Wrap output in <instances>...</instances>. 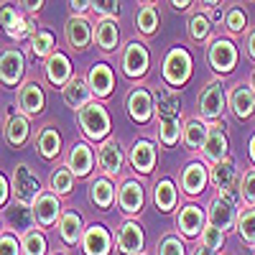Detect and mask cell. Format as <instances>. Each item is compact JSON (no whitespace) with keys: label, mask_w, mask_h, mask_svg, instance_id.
<instances>
[{"label":"cell","mask_w":255,"mask_h":255,"mask_svg":"<svg viewBox=\"0 0 255 255\" xmlns=\"http://www.w3.org/2000/svg\"><path fill=\"white\" fill-rule=\"evenodd\" d=\"M161 74H163V82L168 87L179 92L191 79V74H194V59H191L189 49L181 46V44L168 49L166 56H163V64H161Z\"/></svg>","instance_id":"obj_1"},{"label":"cell","mask_w":255,"mask_h":255,"mask_svg":"<svg viewBox=\"0 0 255 255\" xmlns=\"http://www.w3.org/2000/svg\"><path fill=\"white\" fill-rule=\"evenodd\" d=\"M77 123H79L82 135L87 140L102 143L105 138H110V130H113L110 113L100 100H92L90 105H84V108L77 113Z\"/></svg>","instance_id":"obj_2"},{"label":"cell","mask_w":255,"mask_h":255,"mask_svg":"<svg viewBox=\"0 0 255 255\" xmlns=\"http://www.w3.org/2000/svg\"><path fill=\"white\" fill-rule=\"evenodd\" d=\"M197 108H199V118L207 120V123L225 120V113H227L230 108H227V90H225L222 77L209 79V82L204 84V90H202L199 97H197Z\"/></svg>","instance_id":"obj_3"},{"label":"cell","mask_w":255,"mask_h":255,"mask_svg":"<svg viewBox=\"0 0 255 255\" xmlns=\"http://www.w3.org/2000/svg\"><path fill=\"white\" fill-rule=\"evenodd\" d=\"M238 59H240V49L235 46L232 38L217 36V38H209V46H207V61L209 67L215 69L220 77L235 72L238 67Z\"/></svg>","instance_id":"obj_4"},{"label":"cell","mask_w":255,"mask_h":255,"mask_svg":"<svg viewBox=\"0 0 255 255\" xmlns=\"http://www.w3.org/2000/svg\"><path fill=\"white\" fill-rule=\"evenodd\" d=\"M120 69L128 79H143L148 74V69H151V51H148V46L143 44V41L133 38L128 41V44L123 46V54H120Z\"/></svg>","instance_id":"obj_5"},{"label":"cell","mask_w":255,"mask_h":255,"mask_svg":"<svg viewBox=\"0 0 255 255\" xmlns=\"http://www.w3.org/2000/svg\"><path fill=\"white\" fill-rule=\"evenodd\" d=\"M10 191H13L15 202L33 207V202L38 199V194H41L44 189H41V181H38V176L31 171L28 163H18V166L13 168V176H10Z\"/></svg>","instance_id":"obj_6"},{"label":"cell","mask_w":255,"mask_h":255,"mask_svg":"<svg viewBox=\"0 0 255 255\" xmlns=\"http://www.w3.org/2000/svg\"><path fill=\"white\" fill-rule=\"evenodd\" d=\"M26 77V56L18 46H5L0 51V84L8 90L20 87Z\"/></svg>","instance_id":"obj_7"},{"label":"cell","mask_w":255,"mask_h":255,"mask_svg":"<svg viewBox=\"0 0 255 255\" xmlns=\"http://www.w3.org/2000/svg\"><path fill=\"white\" fill-rule=\"evenodd\" d=\"M64 38L72 51L84 54L95 44V23L87 15H69V20L64 23Z\"/></svg>","instance_id":"obj_8"},{"label":"cell","mask_w":255,"mask_h":255,"mask_svg":"<svg viewBox=\"0 0 255 255\" xmlns=\"http://www.w3.org/2000/svg\"><path fill=\"white\" fill-rule=\"evenodd\" d=\"M125 108H128V115H130L133 123L148 125L156 115V95L148 87H133L130 92H128Z\"/></svg>","instance_id":"obj_9"},{"label":"cell","mask_w":255,"mask_h":255,"mask_svg":"<svg viewBox=\"0 0 255 255\" xmlns=\"http://www.w3.org/2000/svg\"><path fill=\"white\" fill-rule=\"evenodd\" d=\"M18 110L28 115V118H38L46 110V92L41 87L38 79H23L18 87Z\"/></svg>","instance_id":"obj_10"},{"label":"cell","mask_w":255,"mask_h":255,"mask_svg":"<svg viewBox=\"0 0 255 255\" xmlns=\"http://www.w3.org/2000/svg\"><path fill=\"white\" fill-rule=\"evenodd\" d=\"M225 128H227L225 120L209 123V133H207V140H204V145H202V158H204L209 166L230 156V140H227Z\"/></svg>","instance_id":"obj_11"},{"label":"cell","mask_w":255,"mask_h":255,"mask_svg":"<svg viewBox=\"0 0 255 255\" xmlns=\"http://www.w3.org/2000/svg\"><path fill=\"white\" fill-rule=\"evenodd\" d=\"M128 161H130L133 166V171L135 174H153V168H156V161H158V148L153 140H148V138H135L133 145H130V151H128Z\"/></svg>","instance_id":"obj_12"},{"label":"cell","mask_w":255,"mask_h":255,"mask_svg":"<svg viewBox=\"0 0 255 255\" xmlns=\"http://www.w3.org/2000/svg\"><path fill=\"white\" fill-rule=\"evenodd\" d=\"M179 184H181V191H184L186 197H199L202 191L207 189V184H209V163H207L204 158L189 161V163L181 168Z\"/></svg>","instance_id":"obj_13"},{"label":"cell","mask_w":255,"mask_h":255,"mask_svg":"<svg viewBox=\"0 0 255 255\" xmlns=\"http://www.w3.org/2000/svg\"><path fill=\"white\" fill-rule=\"evenodd\" d=\"M97 163L102 168V174L105 176H118L123 171V163H125V153H123V145L118 138H105L97 148Z\"/></svg>","instance_id":"obj_14"},{"label":"cell","mask_w":255,"mask_h":255,"mask_svg":"<svg viewBox=\"0 0 255 255\" xmlns=\"http://www.w3.org/2000/svg\"><path fill=\"white\" fill-rule=\"evenodd\" d=\"M44 77L49 79L51 87L64 90L69 84V79L74 77V67H72V59L64 54V51H54L49 59H44Z\"/></svg>","instance_id":"obj_15"},{"label":"cell","mask_w":255,"mask_h":255,"mask_svg":"<svg viewBox=\"0 0 255 255\" xmlns=\"http://www.w3.org/2000/svg\"><path fill=\"white\" fill-rule=\"evenodd\" d=\"M95 161H97V156H95L90 143H84V140H74L72 143L69 153H67V166L72 168V174L77 179H87L95 171Z\"/></svg>","instance_id":"obj_16"},{"label":"cell","mask_w":255,"mask_h":255,"mask_svg":"<svg viewBox=\"0 0 255 255\" xmlns=\"http://www.w3.org/2000/svg\"><path fill=\"white\" fill-rule=\"evenodd\" d=\"M3 138L10 148H23L28 140H31V118L23 115L20 110H13L3 125Z\"/></svg>","instance_id":"obj_17"},{"label":"cell","mask_w":255,"mask_h":255,"mask_svg":"<svg viewBox=\"0 0 255 255\" xmlns=\"http://www.w3.org/2000/svg\"><path fill=\"white\" fill-rule=\"evenodd\" d=\"M235 222H238V207L217 194L207 207V225L227 232V230H235Z\"/></svg>","instance_id":"obj_18"},{"label":"cell","mask_w":255,"mask_h":255,"mask_svg":"<svg viewBox=\"0 0 255 255\" xmlns=\"http://www.w3.org/2000/svg\"><path fill=\"white\" fill-rule=\"evenodd\" d=\"M118 207L125 215H140V209L145 204V191H143V184L135 181V179H125L120 186H118Z\"/></svg>","instance_id":"obj_19"},{"label":"cell","mask_w":255,"mask_h":255,"mask_svg":"<svg viewBox=\"0 0 255 255\" xmlns=\"http://www.w3.org/2000/svg\"><path fill=\"white\" fill-rule=\"evenodd\" d=\"M82 253L84 255H110L113 253V235L105 225H90L84 227L82 235Z\"/></svg>","instance_id":"obj_20"},{"label":"cell","mask_w":255,"mask_h":255,"mask_svg":"<svg viewBox=\"0 0 255 255\" xmlns=\"http://www.w3.org/2000/svg\"><path fill=\"white\" fill-rule=\"evenodd\" d=\"M87 82H90V90H92L95 100H108L115 90V72L110 64L95 61L92 69L87 72Z\"/></svg>","instance_id":"obj_21"},{"label":"cell","mask_w":255,"mask_h":255,"mask_svg":"<svg viewBox=\"0 0 255 255\" xmlns=\"http://www.w3.org/2000/svg\"><path fill=\"white\" fill-rule=\"evenodd\" d=\"M61 212H64L61 197H56L54 191H41L38 199L33 202V217H36L38 227H51V225H56L59 217H61Z\"/></svg>","instance_id":"obj_22"},{"label":"cell","mask_w":255,"mask_h":255,"mask_svg":"<svg viewBox=\"0 0 255 255\" xmlns=\"http://www.w3.org/2000/svg\"><path fill=\"white\" fill-rule=\"evenodd\" d=\"M3 225L8 232H13V235H26L28 230L36 227V217H33V207L28 204H10L5 209V215H3Z\"/></svg>","instance_id":"obj_23"},{"label":"cell","mask_w":255,"mask_h":255,"mask_svg":"<svg viewBox=\"0 0 255 255\" xmlns=\"http://www.w3.org/2000/svg\"><path fill=\"white\" fill-rule=\"evenodd\" d=\"M227 108L238 120H248L255 115V92L250 90V84H235L227 92Z\"/></svg>","instance_id":"obj_24"},{"label":"cell","mask_w":255,"mask_h":255,"mask_svg":"<svg viewBox=\"0 0 255 255\" xmlns=\"http://www.w3.org/2000/svg\"><path fill=\"white\" fill-rule=\"evenodd\" d=\"M61 97H64V105H67V108H72L74 113H79L84 105H90V102L95 100L87 77H82V74H74V77L69 79V84L61 90Z\"/></svg>","instance_id":"obj_25"},{"label":"cell","mask_w":255,"mask_h":255,"mask_svg":"<svg viewBox=\"0 0 255 255\" xmlns=\"http://www.w3.org/2000/svg\"><path fill=\"white\" fill-rule=\"evenodd\" d=\"M176 227L184 238H197L207 227V212L197 204H184L176 215Z\"/></svg>","instance_id":"obj_26"},{"label":"cell","mask_w":255,"mask_h":255,"mask_svg":"<svg viewBox=\"0 0 255 255\" xmlns=\"http://www.w3.org/2000/svg\"><path fill=\"white\" fill-rule=\"evenodd\" d=\"M145 245V235H143V227L133 220H125L118 227V248L125 255H140Z\"/></svg>","instance_id":"obj_27"},{"label":"cell","mask_w":255,"mask_h":255,"mask_svg":"<svg viewBox=\"0 0 255 255\" xmlns=\"http://www.w3.org/2000/svg\"><path fill=\"white\" fill-rule=\"evenodd\" d=\"M120 44V23L118 18H97L95 23V46L105 54H113Z\"/></svg>","instance_id":"obj_28"},{"label":"cell","mask_w":255,"mask_h":255,"mask_svg":"<svg viewBox=\"0 0 255 255\" xmlns=\"http://www.w3.org/2000/svg\"><path fill=\"white\" fill-rule=\"evenodd\" d=\"M238 181H240V174H238V163H235L232 156H227V158H222V161L209 166V184L215 186L217 191H222V189H227L232 184H238Z\"/></svg>","instance_id":"obj_29"},{"label":"cell","mask_w":255,"mask_h":255,"mask_svg":"<svg viewBox=\"0 0 255 255\" xmlns=\"http://www.w3.org/2000/svg\"><path fill=\"white\" fill-rule=\"evenodd\" d=\"M209 133V123L202 118H186L181 128V143L186 151H202V145Z\"/></svg>","instance_id":"obj_30"},{"label":"cell","mask_w":255,"mask_h":255,"mask_svg":"<svg viewBox=\"0 0 255 255\" xmlns=\"http://www.w3.org/2000/svg\"><path fill=\"white\" fill-rule=\"evenodd\" d=\"M56 230H59V238L64 240V245H77L82 243V235H84V222H82V215L79 212H61V217L56 222Z\"/></svg>","instance_id":"obj_31"},{"label":"cell","mask_w":255,"mask_h":255,"mask_svg":"<svg viewBox=\"0 0 255 255\" xmlns=\"http://www.w3.org/2000/svg\"><path fill=\"white\" fill-rule=\"evenodd\" d=\"M115 184H113V179L110 176H97V179H92L90 181V202L97 207V209H102V212H108L113 204H115Z\"/></svg>","instance_id":"obj_32"},{"label":"cell","mask_w":255,"mask_h":255,"mask_svg":"<svg viewBox=\"0 0 255 255\" xmlns=\"http://www.w3.org/2000/svg\"><path fill=\"white\" fill-rule=\"evenodd\" d=\"M36 148H38V156L44 161L59 158L61 156V133L56 130L54 125H44L36 133Z\"/></svg>","instance_id":"obj_33"},{"label":"cell","mask_w":255,"mask_h":255,"mask_svg":"<svg viewBox=\"0 0 255 255\" xmlns=\"http://www.w3.org/2000/svg\"><path fill=\"white\" fill-rule=\"evenodd\" d=\"M156 118H181V100L171 87H158L156 92Z\"/></svg>","instance_id":"obj_34"},{"label":"cell","mask_w":255,"mask_h":255,"mask_svg":"<svg viewBox=\"0 0 255 255\" xmlns=\"http://www.w3.org/2000/svg\"><path fill=\"white\" fill-rule=\"evenodd\" d=\"M135 28L140 36H156L161 28V13L156 5H140L135 10Z\"/></svg>","instance_id":"obj_35"},{"label":"cell","mask_w":255,"mask_h":255,"mask_svg":"<svg viewBox=\"0 0 255 255\" xmlns=\"http://www.w3.org/2000/svg\"><path fill=\"white\" fill-rule=\"evenodd\" d=\"M74 181H77V176L72 174V168L67 163L56 166V168H51V174H49V191H54L56 197H67V194H72Z\"/></svg>","instance_id":"obj_36"},{"label":"cell","mask_w":255,"mask_h":255,"mask_svg":"<svg viewBox=\"0 0 255 255\" xmlns=\"http://www.w3.org/2000/svg\"><path fill=\"white\" fill-rule=\"evenodd\" d=\"M153 202H156V207L161 212H174V207L179 202V191H176L174 181L168 176L156 181V186H153Z\"/></svg>","instance_id":"obj_37"},{"label":"cell","mask_w":255,"mask_h":255,"mask_svg":"<svg viewBox=\"0 0 255 255\" xmlns=\"http://www.w3.org/2000/svg\"><path fill=\"white\" fill-rule=\"evenodd\" d=\"M54 51H56V38H54V33L46 31V28H36V31L31 33V54H33L36 59H49Z\"/></svg>","instance_id":"obj_38"},{"label":"cell","mask_w":255,"mask_h":255,"mask_svg":"<svg viewBox=\"0 0 255 255\" xmlns=\"http://www.w3.org/2000/svg\"><path fill=\"white\" fill-rule=\"evenodd\" d=\"M181 118H158V143L163 148H171L181 140Z\"/></svg>","instance_id":"obj_39"},{"label":"cell","mask_w":255,"mask_h":255,"mask_svg":"<svg viewBox=\"0 0 255 255\" xmlns=\"http://www.w3.org/2000/svg\"><path fill=\"white\" fill-rule=\"evenodd\" d=\"M20 250L23 255H46L49 253V240L41 230H28L26 235H20Z\"/></svg>","instance_id":"obj_40"},{"label":"cell","mask_w":255,"mask_h":255,"mask_svg":"<svg viewBox=\"0 0 255 255\" xmlns=\"http://www.w3.org/2000/svg\"><path fill=\"white\" fill-rule=\"evenodd\" d=\"M212 28L215 26H212V20L204 10H199L189 18V36H191V41H197V44H204V41L212 38Z\"/></svg>","instance_id":"obj_41"},{"label":"cell","mask_w":255,"mask_h":255,"mask_svg":"<svg viewBox=\"0 0 255 255\" xmlns=\"http://www.w3.org/2000/svg\"><path fill=\"white\" fill-rule=\"evenodd\" d=\"M235 230H238V235L243 238L245 245L255 248V207H245L240 212L238 222H235Z\"/></svg>","instance_id":"obj_42"},{"label":"cell","mask_w":255,"mask_h":255,"mask_svg":"<svg viewBox=\"0 0 255 255\" xmlns=\"http://www.w3.org/2000/svg\"><path fill=\"white\" fill-rule=\"evenodd\" d=\"M222 26H227V31H230L232 36L245 33V28H248V13H245L240 5L227 8V13H225V23H222Z\"/></svg>","instance_id":"obj_43"},{"label":"cell","mask_w":255,"mask_h":255,"mask_svg":"<svg viewBox=\"0 0 255 255\" xmlns=\"http://www.w3.org/2000/svg\"><path fill=\"white\" fill-rule=\"evenodd\" d=\"M23 18V10H20V5L15 3H3L0 5V31H3L5 36H10V31L15 28V23Z\"/></svg>","instance_id":"obj_44"},{"label":"cell","mask_w":255,"mask_h":255,"mask_svg":"<svg viewBox=\"0 0 255 255\" xmlns=\"http://www.w3.org/2000/svg\"><path fill=\"white\" fill-rule=\"evenodd\" d=\"M240 194L248 207H255V168H245L240 176Z\"/></svg>","instance_id":"obj_45"},{"label":"cell","mask_w":255,"mask_h":255,"mask_svg":"<svg viewBox=\"0 0 255 255\" xmlns=\"http://www.w3.org/2000/svg\"><path fill=\"white\" fill-rule=\"evenodd\" d=\"M92 13L97 18H120V0H92Z\"/></svg>","instance_id":"obj_46"},{"label":"cell","mask_w":255,"mask_h":255,"mask_svg":"<svg viewBox=\"0 0 255 255\" xmlns=\"http://www.w3.org/2000/svg\"><path fill=\"white\" fill-rule=\"evenodd\" d=\"M199 240H202V245H207V248H212V250H222V245H225V232L217 230V227H212V225H207V227L202 230Z\"/></svg>","instance_id":"obj_47"},{"label":"cell","mask_w":255,"mask_h":255,"mask_svg":"<svg viewBox=\"0 0 255 255\" xmlns=\"http://www.w3.org/2000/svg\"><path fill=\"white\" fill-rule=\"evenodd\" d=\"M158 255H186V248L179 238L174 235H166L161 243H158Z\"/></svg>","instance_id":"obj_48"},{"label":"cell","mask_w":255,"mask_h":255,"mask_svg":"<svg viewBox=\"0 0 255 255\" xmlns=\"http://www.w3.org/2000/svg\"><path fill=\"white\" fill-rule=\"evenodd\" d=\"M0 255H23L20 240H15L13 232H3V235H0Z\"/></svg>","instance_id":"obj_49"},{"label":"cell","mask_w":255,"mask_h":255,"mask_svg":"<svg viewBox=\"0 0 255 255\" xmlns=\"http://www.w3.org/2000/svg\"><path fill=\"white\" fill-rule=\"evenodd\" d=\"M44 3H46V0H18L20 10L28 13V15H38L41 10H44Z\"/></svg>","instance_id":"obj_50"},{"label":"cell","mask_w":255,"mask_h":255,"mask_svg":"<svg viewBox=\"0 0 255 255\" xmlns=\"http://www.w3.org/2000/svg\"><path fill=\"white\" fill-rule=\"evenodd\" d=\"M72 15H87L92 10V0H69Z\"/></svg>","instance_id":"obj_51"},{"label":"cell","mask_w":255,"mask_h":255,"mask_svg":"<svg viewBox=\"0 0 255 255\" xmlns=\"http://www.w3.org/2000/svg\"><path fill=\"white\" fill-rule=\"evenodd\" d=\"M10 181L5 179V174H0V207H8V199H10Z\"/></svg>","instance_id":"obj_52"},{"label":"cell","mask_w":255,"mask_h":255,"mask_svg":"<svg viewBox=\"0 0 255 255\" xmlns=\"http://www.w3.org/2000/svg\"><path fill=\"white\" fill-rule=\"evenodd\" d=\"M207 10H209L207 15H209V20H212V26H215V23H225V13H227V10H225L222 5H215V8H207Z\"/></svg>","instance_id":"obj_53"},{"label":"cell","mask_w":255,"mask_h":255,"mask_svg":"<svg viewBox=\"0 0 255 255\" xmlns=\"http://www.w3.org/2000/svg\"><path fill=\"white\" fill-rule=\"evenodd\" d=\"M245 51H248V56H250V61L255 64V28L248 33V38H245Z\"/></svg>","instance_id":"obj_54"},{"label":"cell","mask_w":255,"mask_h":255,"mask_svg":"<svg viewBox=\"0 0 255 255\" xmlns=\"http://www.w3.org/2000/svg\"><path fill=\"white\" fill-rule=\"evenodd\" d=\"M168 3H171V8H174V10H189L194 0H168Z\"/></svg>","instance_id":"obj_55"},{"label":"cell","mask_w":255,"mask_h":255,"mask_svg":"<svg viewBox=\"0 0 255 255\" xmlns=\"http://www.w3.org/2000/svg\"><path fill=\"white\" fill-rule=\"evenodd\" d=\"M191 255H217V250H212V248H207V245H197Z\"/></svg>","instance_id":"obj_56"},{"label":"cell","mask_w":255,"mask_h":255,"mask_svg":"<svg viewBox=\"0 0 255 255\" xmlns=\"http://www.w3.org/2000/svg\"><path fill=\"white\" fill-rule=\"evenodd\" d=\"M248 156H250V163L255 166V133H253V138H250V143H248Z\"/></svg>","instance_id":"obj_57"},{"label":"cell","mask_w":255,"mask_h":255,"mask_svg":"<svg viewBox=\"0 0 255 255\" xmlns=\"http://www.w3.org/2000/svg\"><path fill=\"white\" fill-rule=\"evenodd\" d=\"M220 3H222V0H202L204 8H215V5H220Z\"/></svg>","instance_id":"obj_58"},{"label":"cell","mask_w":255,"mask_h":255,"mask_svg":"<svg viewBox=\"0 0 255 255\" xmlns=\"http://www.w3.org/2000/svg\"><path fill=\"white\" fill-rule=\"evenodd\" d=\"M248 84H250V90H253V92H255V69H253V72H250V79H248Z\"/></svg>","instance_id":"obj_59"},{"label":"cell","mask_w":255,"mask_h":255,"mask_svg":"<svg viewBox=\"0 0 255 255\" xmlns=\"http://www.w3.org/2000/svg\"><path fill=\"white\" fill-rule=\"evenodd\" d=\"M140 5H156V0H138Z\"/></svg>","instance_id":"obj_60"},{"label":"cell","mask_w":255,"mask_h":255,"mask_svg":"<svg viewBox=\"0 0 255 255\" xmlns=\"http://www.w3.org/2000/svg\"><path fill=\"white\" fill-rule=\"evenodd\" d=\"M3 227H5V225H3V217H0V235H3V232H5Z\"/></svg>","instance_id":"obj_61"},{"label":"cell","mask_w":255,"mask_h":255,"mask_svg":"<svg viewBox=\"0 0 255 255\" xmlns=\"http://www.w3.org/2000/svg\"><path fill=\"white\" fill-rule=\"evenodd\" d=\"M253 3H255V0H253Z\"/></svg>","instance_id":"obj_62"},{"label":"cell","mask_w":255,"mask_h":255,"mask_svg":"<svg viewBox=\"0 0 255 255\" xmlns=\"http://www.w3.org/2000/svg\"><path fill=\"white\" fill-rule=\"evenodd\" d=\"M140 255H143V253H140Z\"/></svg>","instance_id":"obj_63"}]
</instances>
